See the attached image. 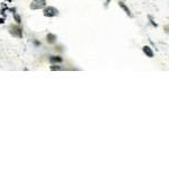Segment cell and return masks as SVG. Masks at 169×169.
<instances>
[{"label": "cell", "instance_id": "6da1fadb", "mask_svg": "<svg viewBox=\"0 0 169 169\" xmlns=\"http://www.w3.org/2000/svg\"><path fill=\"white\" fill-rule=\"evenodd\" d=\"M46 6V0H33L30 2V9L32 10H37V9H42Z\"/></svg>", "mask_w": 169, "mask_h": 169}, {"label": "cell", "instance_id": "7a4b0ae2", "mask_svg": "<svg viewBox=\"0 0 169 169\" xmlns=\"http://www.w3.org/2000/svg\"><path fill=\"white\" fill-rule=\"evenodd\" d=\"M43 14H44V16L46 17H55L59 15V10L56 8H54V7H52V6H49L46 8H44Z\"/></svg>", "mask_w": 169, "mask_h": 169}, {"label": "cell", "instance_id": "3957f363", "mask_svg": "<svg viewBox=\"0 0 169 169\" xmlns=\"http://www.w3.org/2000/svg\"><path fill=\"white\" fill-rule=\"evenodd\" d=\"M9 32L10 34L15 36V37H21L23 36V32H21V27L18 25H11L9 27Z\"/></svg>", "mask_w": 169, "mask_h": 169}, {"label": "cell", "instance_id": "277c9868", "mask_svg": "<svg viewBox=\"0 0 169 169\" xmlns=\"http://www.w3.org/2000/svg\"><path fill=\"white\" fill-rule=\"evenodd\" d=\"M143 52L147 56H149V58H153V51L151 50V47L150 46H147V45L143 46Z\"/></svg>", "mask_w": 169, "mask_h": 169}, {"label": "cell", "instance_id": "5b68a950", "mask_svg": "<svg viewBox=\"0 0 169 169\" xmlns=\"http://www.w3.org/2000/svg\"><path fill=\"white\" fill-rule=\"evenodd\" d=\"M62 61H63V59L61 56H51L50 58L51 63H61Z\"/></svg>", "mask_w": 169, "mask_h": 169}, {"label": "cell", "instance_id": "8992f818", "mask_svg": "<svg viewBox=\"0 0 169 169\" xmlns=\"http://www.w3.org/2000/svg\"><path fill=\"white\" fill-rule=\"evenodd\" d=\"M118 5L121 6V8H122L123 10H124V11H125V14H126V15H129V16H130V17H132V14H131V11H130V9L127 8L126 6H125V5L123 4L122 1H120V2H118Z\"/></svg>", "mask_w": 169, "mask_h": 169}, {"label": "cell", "instance_id": "52a82bcc", "mask_svg": "<svg viewBox=\"0 0 169 169\" xmlns=\"http://www.w3.org/2000/svg\"><path fill=\"white\" fill-rule=\"evenodd\" d=\"M46 40H47V42H49V43H54L55 40H56V36H55L54 34L50 33V34H47Z\"/></svg>", "mask_w": 169, "mask_h": 169}, {"label": "cell", "instance_id": "ba28073f", "mask_svg": "<svg viewBox=\"0 0 169 169\" xmlns=\"http://www.w3.org/2000/svg\"><path fill=\"white\" fill-rule=\"evenodd\" d=\"M14 18H15V21H16V23H17V24H19V23H21V17L18 16V15H17V14H14Z\"/></svg>", "mask_w": 169, "mask_h": 169}, {"label": "cell", "instance_id": "9c48e42d", "mask_svg": "<svg viewBox=\"0 0 169 169\" xmlns=\"http://www.w3.org/2000/svg\"><path fill=\"white\" fill-rule=\"evenodd\" d=\"M61 67H51V70H61Z\"/></svg>", "mask_w": 169, "mask_h": 169}]
</instances>
